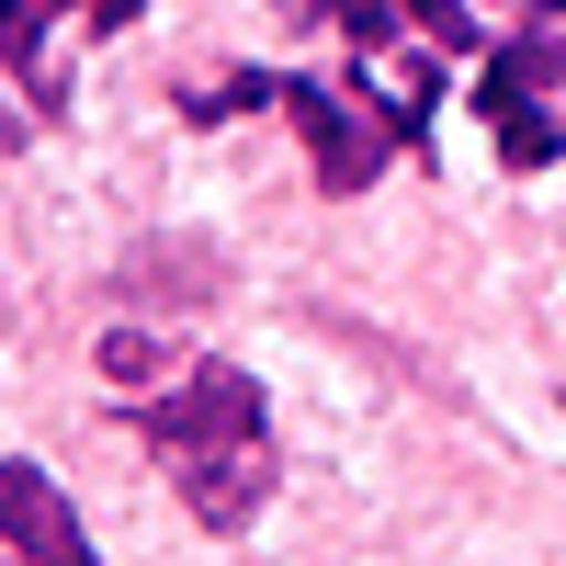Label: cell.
I'll return each instance as SVG.
<instances>
[{"label": "cell", "mask_w": 566, "mask_h": 566, "mask_svg": "<svg viewBox=\"0 0 566 566\" xmlns=\"http://www.w3.org/2000/svg\"><path fill=\"white\" fill-rule=\"evenodd\" d=\"M0 566H23V555H12V544H0Z\"/></svg>", "instance_id": "obj_9"}, {"label": "cell", "mask_w": 566, "mask_h": 566, "mask_svg": "<svg viewBox=\"0 0 566 566\" xmlns=\"http://www.w3.org/2000/svg\"><path fill=\"white\" fill-rule=\"evenodd\" d=\"M283 114L306 136V170H317V193H374L386 181V159H431V114L408 103V91H386V103H352V91H328V80H227L205 91V103H181L193 125H227V114Z\"/></svg>", "instance_id": "obj_2"}, {"label": "cell", "mask_w": 566, "mask_h": 566, "mask_svg": "<svg viewBox=\"0 0 566 566\" xmlns=\"http://www.w3.org/2000/svg\"><path fill=\"white\" fill-rule=\"evenodd\" d=\"M0 544L23 566H91V533H80L69 488L45 464H23V453H0Z\"/></svg>", "instance_id": "obj_4"}, {"label": "cell", "mask_w": 566, "mask_h": 566, "mask_svg": "<svg viewBox=\"0 0 566 566\" xmlns=\"http://www.w3.org/2000/svg\"><path fill=\"white\" fill-rule=\"evenodd\" d=\"M57 23H69L57 0H0V69L23 80V103H34V125H45V114L69 103V80H57V57H45V34H57Z\"/></svg>", "instance_id": "obj_5"}, {"label": "cell", "mask_w": 566, "mask_h": 566, "mask_svg": "<svg viewBox=\"0 0 566 566\" xmlns=\"http://www.w3.org/2000/svg\"><path fill=\"white\" fill-rule=\"evenodd\" d=\"M34 148V114H12V103H0V159H23Z\"/></svg>", "instance_id": "obj_8"}, {"label": "cell", "mask_w": 566, "mask_h": 566, "mask_svg": "<svg viewBox=\"0 0 566 566\" xmlns=\"http://www.w3.org/2000/svg\"><path fill=\"white\" fill-rule=\"evenodd\" d=\"M136 442L159 453V476L181 488L205 533H250L272 499V397L239 363H181L159 397H136Z\"/></svg>", "instance_id": "obj_1"}, {"label": "cell", "mask_w": 566, "mask_h": 566, "mask_svg": "<svg viewBox=\"0 0 566 566\" xmlns=\"http://www.w3.org/2000/svg\"><path fill=\"white\" fill-rule=\"evenodd\" d=\"M510 12V34H544V23H566V0H499Z\"/></svg>", "instance_id": "obj_7"}, {"label": "cell", "mask_w": 566, "mask_h": 566, "mask_svg": "<svg viewBox=\"0 0 566 566\" xmlns=\"http://www.w3.org/2000/svg\"><path fill=\"white\" fill-rule=\"evenodd\" d=\"M555 91H566V23H544V34H499V45H488L476 114H488L499 170H555V159H566V114H555Z\"/></svg>", "instance_id": "obj_3"}, {"label": "cell", "mask_w": 566, "mask_h": 566, "mask_svg": "<svg viewBox=\"0 0 566 566\" xmlns=\"http://www.w3.org/2000/svg\"><path fill=\"white\" fill-rule=\"evenodd\" d=\"M57 12H69V23H91V34H125L148 0H57Z\"/></svg>", "instance_id": "obj_6"}]
</instances>
